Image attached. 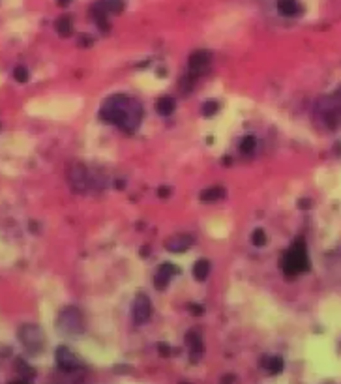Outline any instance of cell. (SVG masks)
<instances>
[{
    "label": "cell",
    "instance_id": "obj_10",
    "mask_svg": "<svg viewBox=\"0 0 341 384\" xmlns=\"http://www.w3.org/2000/svg\"><path fill=\"white\" fill-rule=\"evenodd\" d=\"M277 10H280L282 15L291 17V15L300 13V4L298 0H277Z\"/></svg>",
    "mask_w": 341,
    "mask_h": 384
},
{
    "label": "cell",
    "instance_id": "obj_23",
    "mask_svg": "<svg viewBox=\"0 0 341 384\" xmlns=\"http://www.w3.org/2000/svg\"><path fill=\"white\" fill-rule=\"evenodd\" d=\"M188 307H190V309H192V311L195 313V315H201V313L204 311V309H203V307H201V306H193V304H190V306H188Z\"/></svg>",
    "mask_w": 341,
    "mask_h": 384
},
{
    "label": "cell",
    "instance_id": "obj_1",
    "mask_svg": "<svg viewBox=\"0 0 341 384\" xmlns=\"http://www.w3.org/2000/svg\"><path fill=\"white\" fill-rule=\"evenodd\" d=\"M100 118L107 124H114L120 130L132 133L135 132V127L139 126V122L143 118V109L132 98L113 96L102 107Z\"/></svg>",
    "mask_w": 341,
    "mask_h": 384
},
{
    "label": "cell",
    "instance_id": "obj_17",
    "mask_svg": "<svg viewBox=\"0 0 341 384\" xmlns=\"http://www.w3.org/2000/svg\"><path fill=\"white\" fill-rule=\"evenodd\" d=\"M223 195H225V189H223V187H212V189H206V191L201 193V201L210 203V201H218V199H222Z\"/></svg>",
    "mask_w": 341,
    "mask_h": 384
},
{
    "label": "cell",
    "instance_id": "obj_11",
    "mask_svg": "<svg viewBox=\"0 0 341 384\" xmlns=\"http://www.w3.org/2000/svg\"><path fill=\"white\" fill-rule=\"evenodd\" d=\"M261 366H263L264 369H268L272 375H277V373L283 371V360L280 358V356H270V358H263Z\"/></svg>",
    "mask_w": 341,
    "mask_h": 384
},
{
    "label": "cell",
    "instance_id": "obj_15",
    "mask_svg": "<svg viewBox=\"0 0 341 384\" xmlns=\"http://www.w3.org/2000/svg\"><path fill=\"white\" fill-rule=\"evenodd\" d=\"M15 369H17V373H21V377L26 378V380H32V378L36 377V371H34V367H30L24 360H17V362H15Z\"/></svg>",
    "mask_w": 341,
    "mask_h": 384
},
{
    "label": "cell",
    "instance_id": "obj_24",
    "mask_svg": "<svg viewBox=\"0 0 341 384\" xmlns=\"http://www.w3.org/2000/svg\"><path fill=\"white\" fill-rule=\"evenodd\" d=\"M160 193H162V197H167L169 189H167V187H162V189H160Z\"/></svg>",
    "mask_w": 341,
    "mask_h": 384
},
{
    "label": "cell",
    "instance_id": "obj_16",
    "mask_svg": "<svg viewBox=\"0 0 341 384\" xmlns=\"http://www.w3.org/2000/svg\"><path fill=\"white\" fill-rule=\"evenodd\" d=\"M98 4L107 13H120L122 8H124V2H122V0H102V2H98Z\"/></svg>",
    "mask_w": 341,
    "mask_h": 384
},
{
    "label": "cell",
    "instance_id": "obj_7",
    "mask_svg": "<svg viewBox=\"0 0 341 384\" xmlns=\"http://www.w3.org/2000/svg\"><path fill=\"white\" fill-rule=\"evenodd\" d=\"M178 274V266H174V264L171 263H165L160 266V270L156 272V276H154V285H156L160 291H163V289L167 287V283L171 281V277L176 276Z\"/></svg>",
    "mask_w": 341,
    "mask_h": 384
},
{
    "label": "cell",
    "instance_id": "obj_2",
    "mask_svg": "<svg viewBox=\"0 0 341 384\" xmlns=\"http://www.w3.org/2000/svg\"><path fill=\"white\" fill-rule=\"evenodd\" d=\"M282 266L287 277H294L298 276V274H302V272H307L309 261H307V249H305L304 242L302 240L294 242V246L285 253Z\"/></svg>",
    "mask_w": 341,
    "mask_h": 384
},
{
    "label": "cell",
    "instance_id": "obj_21",
    "mask_svg": "<svg viewBox=\"0 0 341 384\" xmlns=\"http://www.w3.org/2000/svg\"><path fill=\"white\" fill-rule=\"evenodd\" d=\"M215 111H218V103L215 102H206L203 105V109H201V113H203L204 116H212Z\"/></svg>",
    "mask_w": 341,
    "mask_h": 384
},
{
    "label": "cell",
    "instance_id": "obj_9",
    "mask_svg": "<svg viewBox=\"0 0 341 384\" xmlns=\"http://www.w3.org/2000/svg\"><path fill=\"white\" fill-rule=\"evenodd\" d=\"M193 240L192 236H185V234H180V236H173L165 242V247L171 249V251H185L188 247L192 246Z\"/></svg>",
    "mask_w": 341,
    "mask_h": 384
},
{
    "label": "cell",
    "instance_id": "obj_18",
    "mask_svg": "<svg viewBox=\"0 0 341 384\" xmlns=\"http://www.w3.org/2000/svg\"><path fill=\"white\" fill-rule=\"evenodd\" d=\"M56 30H58L60 36H70L72 34V21L68 17H60L56 21Z\"/></svg>",
    "mask_w": 341,
    "mask_h": 384
},
{
    "label": "cell",
    "instance_id": "obj_6",
    "mask_svg": "<svg viewBox=\"0 0 341 384\" xmlns=\"http://www.w3.org/2000/svg\"><path fill=\"white\" fill-rule=\"evenodd\" d=\"M133 315H135V323L137 324H143L148 321L150 315H152V306H150L148 296L139 294L137 298H135V304H133Z\"/></svg>",
    "mask_w": 341,
    "mask_h": 384
},
{
    "label": "cell",
    "instance_id": "obj_22",
    "mask_svg": "<svg viewBox=\"0 0 341 384\" xmlns=\"http://www.w3.org/2000/svg\"><path fill=\"white\" fill-rule=\"evenodd\" d=\"M15 81H19V83H26V81H28V72H26V68H23V66L15 68Z\"/></svg>",
    "mask_w": 341,
    "mask_h": 384
},
{
    "label": "cell",
    "instance_id": "obj_12",
    "mask_svg": "<svg viewBox=\"0 0 341 384\" xmlns=\"http://www.w3.org/2000/svg\"><path fill=\"white\" fill-rule=\"evenodd\" d=\"M208 274H210V263H208V261H206V259L197 261L195 266H193V277H195L197 281H204V279L208 277Z\"/></svg>",
    "mask_w": 341,
    "mask_h": 384
},
{
    "label": "cell",
    "instance_id": "obj_8",
    "mask_svg": "<svg viewBox=\"0 0 341 384\" xmlns=\"http://www.w3.org/2000/svg\"><path fill=\"white\" fill-rule=\"evenodd\" d=\"M210 62V54L206 53V51H195V53L190 56V75H193V73H199L203 68L208 66Z\"/></svg>",
    "mask_w": 341,
    "mask_h": 384
},
{
    "label": "cell",
    "instance_id": "obj_3",
    "mask_svg": "<svg viewBox=\"0 0 341 384\" xmlns=\"http://www.w3.org/2000/svg\"><path fill=\"white\" fill-rule=\"evenodd\" d=\"M19 339H21L23 347L30 354L40 353L43 348V345H45V334L36 324H24V326H21L19 328Z\"/></svg>",
    "mask_w": 341,
    "mask_h": 384
},
{
    "label": "cell",
    "instance_id": "obj_20",
    "mask_svg": "<svg viewBox=\"0 0 341 384\" xmlns=\"http://www.w3.org/2000/svg\"><path fill=\"white\" fill-rule=\"evenodd\" d=\"M252 240L255 246H264V244H266V234H264L263 229H255V231H253Z\"/></svg>",
    "mask_w": 341,
    "mask_h": 384
},
{
    "label": "cell",
    "instance_id": "obj_19",
    "mask_svg": "<svg viewBox=\"0 0 341 384\" xmlns=\"http://www.w3.org/2000/svg\"><path fill=\"white\" fill-rule=\"evenodd\" d=\"M255 144H257V141H255V137H252V135H247V137L240 143V150L244 152V154H252L253 150H255Z\"/></svg>",
    "mask_w": 341,
    "mask_h": 384
},
{
    "label": "cell",
    "instance_id": "obj_5",
    "mask_svg": "<svg viewBox=\"0 0 341 384\" xmlns=\"http://www.w3.org/2000/svg\"><path fill=\"white\" fill-rule=\"evenodd\" d=\"M56 364H58V367L64 373H73V371H77V369H81L79 356L73 353L72 348H68L66 345L56 348Z\"/></svg>",
    "mask_w": 341,
    "mask_h": 384
},
{
    "label": "cell",
    "instance_id": "obj_25",
    "mask_svg": "<svg viewBox=\"0 0 341 384\" xmlns=\"http://www.w3.org/2000/svg\"><path fill=\"white\" fill-rule=\"evenodd\" d=\"M70 2H72V0H58L60 6H66V4H70Z\"/></svg>",
    "mask_w": 341,
    "mask_h": 384
},
{
    "label": "cell",
    "instance_id": "obj_4",
    "mask_svg": "<svg viewBox=\"0 0 341 384\" xmlns=\"http://www.w3.org/2000/svg\"><path fill=\"white\" fill-rule=\"evenodd\" d=\"M58 330L66 336H79L83 334V317L77 307H66L58 317Z\"/></svg>",
    "mask_w": 341,
    "mask_h": 384
},
{
    "label": "cell",
    "instance_id": "obj_14",
    "mask_svg": "<svg viewBox=\"0 0 341 384\" xmlns=\"http://www.w3.org/2000/svg\"><path fill=\"white\" fill-rule=\"evenodd\" d=\"M185 343H190V348H192L193 356H197L199 353H203V341H201V337H199L195 332H190V334L185 336Z\"/></svg>",
    "mask_w": 341,
    "mask_h": 384
},
{
    "label": "cell",
    "instance_id": "obj_13",
    "mask_svg": "<svg viewBox=\"0 0 341 384\" xmlns=\"http://www.w3.org/2000/svg\"><path fill=\"white\" fill-rule=\"evenodd\" d=\"M156 109H158V113H160V114L169 116V114L174 111V100H173V98H169V96L160 98L158 103H156Z\"/></svg>",
    "mask_w": 341,
    "mask_h": 384
}]
</instances>
